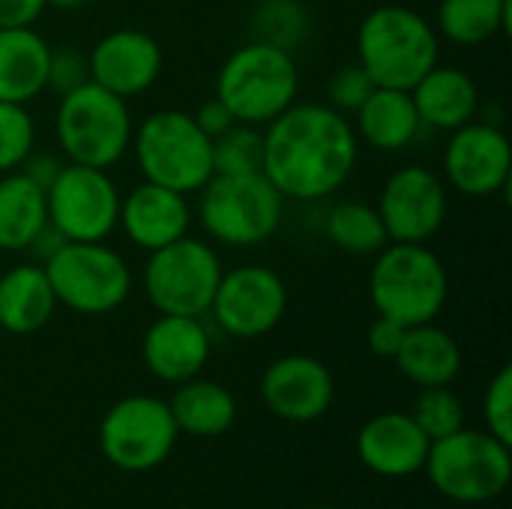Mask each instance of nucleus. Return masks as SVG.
Returning a JSON list of instances; mask_svg holds the SVG:
<instances>
[{
	"mask_svg": "<svg viewBox=\"0 0 512 509\" xmlns=\"http://www.w3.org/2000/svg\"><path fill=\"white\" fill-rule=\"evenodd\" d=\"M399 3H417V0H399Z\"/></svg>",
	"mask_w": 512,
	"mask_h": 509,
	"instance_id": "37998d69",
	"label": "nucleus"
},
{
	"mask_svg": "<svg viewBox=\"0 0 512 509\" xmlns=\"http://www.w3.org/2000/svg\"><path fill=\"white\" fill-rule=\"evenodd\" d=\"M324 237L357 258H375L390 243L375 204L366 201H336L324 213Z\"/></svg>",
	"mask_w": 512,
	"mask_h": 509,
	"instance_id": "c85d7f7f",
	"label": "nucleus"
},
{
	"mask_svg": "<svg viewBox=\"0 0 512 509\" xmlns=\"http://www.w3.org/2000/svg\"><path fill=\"white\" fill-rule=\"evenodd\" d=\"M45 9V0H0V27H33Z\"/></svg>",
	"mask_w": 512,
	"mask_h": 509,
	"instance_id": "ea45409f",
	"label": "nucleus"
},
{
	"mask_svg": "<svg viewBox=\"0 0 512 509\" xmlns=\"http://www.w3.org/2000/svg\"><path fill=\"white\" fill-rule=\"evenodd\" d=\"M411 417L429 441H441L465 429V405L450 387H423L411 408Z\"/></svg>",
	"mask_w": 512,
	"mask_h": 509,
	"instance_id": "2f4dec72",
	"label": "nucleus"
},
{
	"mask_svg": "<svg viewBox=\"0 0 512 509\" xmlns=\"http://www.w3.org/2000/svg\"><path fill=\"white\" fill-rule=\"evenodd\" d=\"M45 3L54 6V9H81V6H87L93 0H45Z\"/></svg>",
	"mask_w": 512,
	"mask_h": 509,
	"instance_id": "79ce46f5",
	"label": "nucleus"
},
{
	"mask_svg": "<svg viewBox=\"0 0 512 509\" xmlns=\"http://www.w3.org/2000/svg\"><path fill=\"white\" fill-rule=\"evenodd\" d=\"M264 168V135L258 126L234 123L213 138V174H255Z\"/></svg>",
	"mask_w": 512,
	"mask_h": 509,
	"instance_id": "7c9ffc66",
	"label": "nucleus"
},
{
	"mask_svg": "<svg viewBox=\"0 0 512 509\" xmlns=\"http://www.w3.org/2000/svg\"><path fill=\"white\" fill-rule=\"evenodd\" d=\"M375 210L390 243H429L447 222L450 189L438 171L402 165L384 180Z\"/></svg>",
	"mask_w": 512,
	"mask_h": 509,
	"instance_id": "2eb2a0df",
	"label": "nucleus"
},
{
	"mask_svg": "<svg viewBox=\"0 0 512 509\" xmlns=\"http://www.w3.org/2000/svg\"><path fill=\"white\" fill-rule=\"evenodd\" d=\"M411 99L417 105V114L426 129L435 132H453L471 120H477L480 111V87L462 66L435 63L414 87Z\"/></svg>",
	"mask_w": 512,
	"mask_h": 509,
	"instance_id": "412c9836",
	"label": "nucleus"
},
{
	"mask_svg": "<svg viewBox=\"0 0 512 509\" xmlns=\"http://www.w3.org/2000/svg\"><path fill=\"white\" fill-rule=\"evenodd\" d=\"M486 432L512 447V366H501L483 396Z\"/></svg>",
	"mask_w": 512,
	"mask_h": 509,
	"instance_id": "72a5a7b5",
	"label": "nucleus"
},
{
	"mask_svg": "<svg viewBox=\"0 0 512 509\" xmlns=\"http://www.w3.org/2000/svg\"><path fill=\"white\" fill-rule=\"evenodd\" d=\"M288 312L285 279L264 264H237L222 273L207 315L231 339H261Z\"/></svg>",
	"mask_w": 512,
	"mask_h": 509,
	"instance_id": "ddd939ff",
	"label": "nucleus"
},
{
	"mask_svg": "<svg viewBox=\"0 0 512 509\" xmlns=\"http://www.w3.org/2000/svg\"><path fill=\"white\" fill-rule=\"evenodd\" d=\"M177 435L180 429L168 402L153 396H126L105 411L99 423V450L114 468L144 474L171 456Z\"/></svg>",
	"mask_w": 512,
	"mask_h": 509,
	"instance_id": "f8f14e48",
	"label": "nucleus"
},
{
	"mask_svg": "<svg viewBox=\"0 0 512 509\" xmlns=\"http://www.w3.org/2000/svg\"><path fill=\"white\" fill-rule=\"evenodd\" d=\"M429 483L456 504H489L512 480V447L486 429H459L432 441L426 456Z\"/></svg>",
	"mask_w": 512,
	"mask_h": 509,
	"instance_id": "6e6552de",
	"label": "nucleus"
},
{
	"mask_svg": "<svg viewBox=\"0 0 512 509\" xmlns=\"http://www.w3.org/2000/svg\"><path fill=\"white\" fill-rule=\"evenodd\" d=\"M63 243H69V240H66L54 225H45V228L33 237V243H30V249H27V252L33 255V261H36V264H45V261H48V258L63 246Z\"/></svg>",
	"mask_w": 512,
	"mask_h": 509,
	"instance_id": "a19ab883",
	"label": "nucleus"
},
{
	"mask_svg": "<svg viewBox=\"0 0 512 509\" xmlns=\"http://www.w3.org/2000/svg\"><path fill=\"white\" fill-rule=\"evenodd\" d=\"M405 330H408V327H402L399 321L378 315V318L369 324V330H366V345H369V351H372L375 357L393 360L396 351H399V345H402V339H405Z\"/></svg>",
	"mask_w": 512,
	"mask_h": 509,
	"instance_id": "e433bc0d",
	"label": "nucleus"
},
{
	"mask_svg": "<svg viewBox=\"0 0 512 509\" xmlns=\"http://www.w3.org/2000/svg\"><path fill=\"white\" fill-rule=\"evenodd\" d=\"M42 267L57 306L87 318L117 312L129 300L135 282L129 261L105 240L63 243Z\"/></svg>",
	"mask_w": 512,
	"mask_h": 509,
	"instance_id": "1a4fd4ad",
	"label": "nucleus"
},
{
	"mask_svg": "<svg viewBox=\"0 0 512 509\" xmlns=\"http://www.w3.org/2000/svg\"><path fill=\"white\" fill-rule=\"evenodd\" d=\"M48 225L45 189L21 171L0 174V252H27Z\"/></svg>",
	"mask_w": 512,
	"mask_h": 509,
	"instance_id": "bb28decb",
	"label": "nucleus"
},
{
	"mask_svg": "<svg viewBox=\"0 0 512 509\" xmlns=\"http://www.w3.org/2000/svg\"><path fill=\"white\" fill-rule=\"evenodd\" d=\"M48 54L36 27H0V102L30 105L48 93Z\"/></svg>",
	"mask_w": 512,
	"mask_h": 509,
	"instance_id": "5701e85b",
	"label": "nucleus"
},
{
	"mask_svg": "<svg viewBox=\"0 0 512 509\" xmlns=\"http://www.w3.org/2000/svg\"><path fill=\"white\" fill-rule=\"evenodd\" d=\"M333 372L309 354H285L261 375V399L285 423H312L333 405Z\"/></svg>",
	"mask_w": 512,
	"mask_h": 509,
	"instance_id": "f3484780",
	"label": "nucleus"
},
{
	"mask_svg": "<svg viewBox=\"0 0 512 509\" xmlns=\"http://www.w3.org/2000/svg\"><path fill=\"white\" fill-rule=\"evenodd\" d=\"M213 354V336L204 318L159 315L141 339V360L147 372L165 384H183L198 378Z\"/></svg>",
	"mask_w": 512,
	"mask_h": 509,
	"instance_id": "a211bd4d",
	"label": "nucleus"
},
{
	"mask_svg": "<svg viewBox=\"0 0 512 509\" xmlns=\"http://www.w3.org/2000/svg\"><path fill=\"white\" fill-rule=\"evenodd\" d=\"M195 210L189 195L141 180L120 198L117 228L141 252H156L189 234Z\"/></svg>",
	"mask_w": 512,
	"mask_h": 509,
	"instance_id": "6ab92c4d",
	"label": "nucleus"
},
{
	"mask_svg": "<svg viewBox=\"0 0 512 509\" xmlns=\"http://www.w3.org/2000/svg\"><path fill=\"white\" fill-rule=\"evenodd\" d=\"M369 300L378 315L417 327L435 321L450 300V276L426 243H387L369 270Z\"/></svg>",
	"mask_w": 512,
	"mask_h": 509,
	"instance_id": "7ed1b4c3",
	"label": "nucleus"
},
{
	"mask_svg": "<svg viewBox=\"0 0 512 509\" xmlns=\"http://www.w3.org/2000/svg\"><path fill=\"white\" fill-rule=\"evenodd\" d=\"M63 162L66 159H60L57 153H51V150H33L27 159H24V165L18 168L24 177H30L36 186H42V189H48L51 183H54V177H57V171L63 168Z\"/></svg>",
	"mask_w": 512,
	"mask_h": 509,
	"instance_id": "58836bf2",
	"label": "nucleus"
},
{
	"mask_svg": "<svg viewBox=\"0 0 512 509\" xmlns=\"http://www.w3.org/2000/svg\"><path fill=\"white\" fill-rule=\"evenodd\" d=\"M213 96L225 102L237 123L264 129L300 96L297 54L249 39L219 66Z\"/></svg>",
	"mask_w": 512,
	"mask_h": 509,
	"instance_id": "39448f33",
	"label": "nucleus"
},
{
	"mask_svg": "<svg viewBox=\"0 0 512 509\" xmlns=\"http://www.w3.org/2000/svg\"><path fill=\"white\" fill-rule=\"evenodd\" d=\"M393 360H396L399 372L420 390L423 387H450L462 372L459 342L453 339V333H447L435 321L408 327Z\"/></svg>",
	"mask_w": 512,
	"mask_h": 509,
	"instance_id": "393cba45",
	"label": "nucleus"
},
{
	"mask_svg": "<svg viewBox=\"0 0 512 509\" xmlns=\"http://www.w3.org/2000/svg\"><path fill=\"white\" fill-rule=\"evenodd\" d=\"M312 509H336V507H312Z\"/></svg>",
	"mask_w": 512,
	"mask_h": 509,
	"instance_id": "c03bdc74",
	"label": "nucleus"
},
{
	"mask_svg": "<svg viewBox=\"0 0 512 509\" xmlns=\"http://www.w3.org/2000/svg\"><path fill=\"white\" fill-rule=\"evenodd\" d=\"M264 177L285 201L321 204L357 171L360 141L351 117L327 102H294L264 129Z\"/></svg>",
	"mask_w": 512,
	"mask_h": 509,
	"instance_id": "f257e3e1",
	"label": "nucleus"
},
{
	"mask_svg": "<svg viewBox=\"0 0 512 509\" xmlns=\"http://www.w3.org/2000/svg\"><path fill=\"white\" fill-rule=\"evenodd\" d=\"M120 186L105 168L63 162L54 183L45 189L48 225L69 243H99L117 231Z\"/></svg>",
	"mask_w": 512,
	"mask_h": 509,
	"instance_id": "9b49d317",
	"label": "nucleus"
},
{
	"mask_svg": "<svg viewBox=\"0 0 512 509\" xmlns=\"http://www.w3.org/2000/svg\"><path fill=\"white\" fill-rule=\"evenodd\" d=\"M192 117H195V123L201 126V132H204L207 138H219L225 129H231V126L237 123L234 114L225 108V102L216 99V96H210L207 102H201V105L192 111Z\"/></svg>",
	"mask_w": 512,
	"mask_h": 509,
	"instance_id": "4c0bfd02",
	"label": "nucleus"
},
{
	"mask_svg": "<svg viewBox=\"0 0 512 509\" xmlns=\"http://www.w3.org/2000/svg\"><path fill=\"white\" fill-rule=\"evenodd\" d=\"M432 441L414 423L411 414L387 411L363 423L357 432V456L360 462L387 480H405L426 468Z\"/></svg>",
	"mask_w": 512,
	"mask_h": 509,
	"instance_id": "aec40b11",
	"label": "nucleus"
},
{
	"mask_svg": "<svg viewBox=\"0 0 512 509\" xmlns=\"http://www.w3.org/2000/svg\"><path fill=\"white\" fill-rule=\"evenodd\" d=\"M129 153L147 183L198 195L213 177V138L201 132L189 111L162 108L132 129Z\"/></svg>",
	"mask_w": 512,
	"mask_h": 509,
	"instance_id": "423d86ee",
	"label": "nucleus"
},
{
	"mask_svg": "<svg viewBox=\"0 0 512 509\" xmlns=\"http://www.w3.org/2000/svg\"><path fill=\"white\" fill-rule=\"evenodd\" d=\"M162 63V45L138 27H117L87 51L90 81L126 102L159 81Z\"/></svg>",
	"mask_w": 512,
	"mask_h": 509,
	"instance_id": "dca6fc26",
	"label": "nucleus"
},
{
	"mask_svg": "<svg viewBox=\"0 0 512 509\" xmlns=\"http://www.w3.org/2000/svg\"><path fill=\"white\" fill-rule=\"evenodd\" d=\"M372 90H375V81L366 75V69L360 63H348L333 72V78L327 84V105L336 108L339 114L351 117L366 102V96Z\"/></svg>",
	"mask_w": 512,
	"mask_h": 509,
	"instance_id": "f704fd0d",
	"label": "nucleus"
},
{
	"mask_svg": "<svg viewBox=\"0 0 512 509\" xmlns=\"http://www.w3.org/2000/svg\"><path fill=\"white\" fill-rule=\"evenodd\" d=\"M249 39L297 54L312 33V15L303 0H255L249 9Z\"/></svg>",
	"mask_w": 512,
	"mask_h": 509,
	"instance_id": "c756f323",
	"label": "nucleus"
},
{
	"mask_svg": "<svg viewBox=\"0 0 512 509\" xmlns=\"http://www.w3.org/2000/svg\"><path fill=\"white\" fill-rule=\"evenodd\" d=\"M351 117L357 141L375 153H402L426 129L411 99V90L396 87H375Z\"/></svg>",
	"mask_w": 512,
	"mask_h": 509,
	"instance_id": "4be33fe9",
	"label": "nucleus"
},
{
	"mask_svg": "<svg viewBox=\"0 0 512 509\" xmlns=\"http://www.w3.org/2000/svg\"><path fill=\"white\" fill-rule=\"evenodd\" d=\"M36 150V120L27 105L0 102V174L18 171Z\"/></svg>",
	"mask_w": 512,
	"mask_h": 509,
	"instance_id": "473e14b6",
	"label": "nucleus"
},
{
	"mask_svg": "<svg viewBox=\"0 0 512 509\" xmlns=\"http://www.w3.org/2000/svg\"><path fill=\"white\" fill-rule=\"evenodd\" d=\"M432 24L441 39L477 48L510 30V0H438Z\"/></svg>",
	"mask_w": 512,
	"mask_h": 509,
	"instance_id": "cd10ccee",
	"label": "nucleus"
},
{
	"mask_svg": "<svg viewBox=\"0 0 512 509\" xmlns=\"http://www.w3.org/2000/svg\"><path fill=\"white\" fill-rule=\"evenodd\" d=\"M512 144L504 126L471 120L447 132L441 180L465 198H492L510 186Z\"/></svg>",
	"mask_w": 512,
	"mask_h": 509,
	"instance_id": "4468645a",
	"label": "nucleus"
},
{
	"mask_svg": "<svg viewBox=\"0 0 512 509\" xmlns=\"http://www.w3.org/2000/svg\"><path fill=\"white\" fill-rule=\"evenodd\" d=\"M357 63L375 87L411 90L435 63H441V36L435 24L411 3H381L357 27Z\"/></svg>",
	"mask_w": 512,
	"mask_h": 509,
	"instance_id": "f03ea898",
	"label": "nucleus"
},
{
	"mask_svg": "<svg viewBox=\"0 0 512 509\" xmlns=\"http://www.w3.org/2000/svg\"><path fill=\"white\" fill-rule=\"evenodd\" d=\"M171 417L180 432L192 438H219L237 423V399L228 387L210 378H189L177 384L171 402Z\"/></svg>",
	"mask_w": 512,
	"mask_h": 509,
	"instance_id": "a878e982",
	"label": "nucleus"
},
{
	"mask_svg": "<svg viewBox=\"0 0 512 509\" xmlns=\"http://www.w3.org/2000/svg\"><path fill=\"white\" fill-rule=\"evenodd\" d=\"M90 81V66H87V51L75 48V45H51L48 54V93L63 96L81 84Z\"/></svg>",
	"mask_w": 512,
	"mask_h": 509,
	"instance_id": "c9c22d12",
	"label": "nucleus"
},
{
	"mask_svg": "<svg viewBox=\"0 0 512 509\" xmlns=\"http://www.w3.org/2000/svg\"><path fill=\"white\" fill-rule=\"evenodd\" d=\"M195 216L210 243L225 249H255L279 231L285 198L264 171L213 174L198 189Z\"/></svg>",
	"mask_w": 512,
	"mask_h": 509,
	"instance_id": "20e7f679",
	"label": "nucleus"
},
{
	"mask_svg": "<svg viewBox=\"0 0 512 509\" xmlns=\"http://www.w3.org/2000/svg\"><path fill=\"white\" fill-rule=\"evenodd\" d=\"M132 129L129 102L93 81L57 96L54 138L66 162L111 171L129 153Z\"/></svg>",
	"mask_w": 512,
	"mask_h": 509,
	"instance_id": "0eeeda50",
	"label": "nucleus"
},
{
	"mask_svg": "<svg viewBox=\"0 0 512 509\" xmlns=\"http://www.w3.org/2000/svg\"><path fill=\"white\" fill-rule=\"evenodd\" d=\"M57 312V297L36 261L15 264L0 273V330L9 336L39 333Z\"/></svg>",
	"mask_w": 512,
	"mask_h": 509,
	"instance_id": "b1692460",
	"label": "nucleus"
},
{
	"mask_svg": "<svg viewBox=\"0 0 512 509\" xmlns=\"http://www.w3.org/2000/svg\"><path fill=\"white\" fill-rule=\"evenodd\" d=\"M225 267L210 240L180 237L156 252H147L141 291L159 315L204 318Z\"/></svg>",
	"mask_w": 512,
	"mask_h": 509,
	"instance_id": "9d476101",
	"label": "nucleus"
}]
</instances>
